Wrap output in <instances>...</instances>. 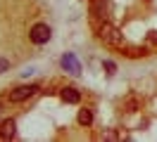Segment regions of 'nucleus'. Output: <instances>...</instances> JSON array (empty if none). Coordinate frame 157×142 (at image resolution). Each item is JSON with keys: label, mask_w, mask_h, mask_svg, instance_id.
<instances>
[{"label": "nucleus", "mask_w": 157, "mask_h": 142, "mask_svg": "<svg viewBox=\"0 0 157 142\" xmlns=\"http://www.w3.org/2000/svg\"><path fill=\"white\" fill-rule=\"evenodd\" d=\"M98 38L105 43V45H109V47H121V45H124L121 31H119L117 26H112L109 21H105V24L98 28Z\"/></svg>", "instance_id": "nucleus-1"}, {"label": "nucleus", "mask_w": 157, "mask_h": 142, "mask_svg": "<svg viewBox=\"0 0 157 142\" xmlns=\"http://www.w3.org/2000/svg\"><path fill=\"white\" fill-rule=\"evenodd\" d=\"M36 90H38V85L33 83H24V85H17V88H12L10 93H7V100L10 102H24V100H29V97H33L36 95Z\"/></svg>", "instance_id": "nucleus-2"}, {"label": "nucleus", "mask_w": 157, "mask_h": 142, "mask_svg": "<svg viewBox=\"0 0 157 142\" xmlns=\"http://www.w3.org/2000/svg\"><path fill=\"white\" fill-rule=\"evenodd\" d=\"M50 36H52V31H50V26L48 24H33L31 26V31H29V38H31V43H36V45H45L50 40Z\"/></svg>", "instance_id": "nucleus-3"}, {"label": "nucleus", "mask_w": 157, "mask_h": 142, "mask_svg": "<svg viewBox=\"0 0 157 142\" xmlns=\"http://www.w3.org/2000/svg\"><path fill=\"white\" fill-rule=\"evenodd\" d=\"M59 64H62V69H64L67 74H71V76H78V74H81V64H78V59H76L74 52H64L62 59H59Z\"/></svg>", "instance_id": "nucleus-4"}, {"label": "nucleus", "mask_w": 157, "mask_h": 142, "mask_svg": "<svg viewBox=\"0 0 157 142\" xmlns=\"http://www.w3.org/2000/svg\"><path fill=\"white\" fill-rule=\"evenodd\" d=\"M14 135H17V121L14 118L0 121V140H12Z\"/></svg>", "instance_id": "nucleus-5"}, {"label": "nucleus", "mask_w": 157, "mask_h": 142, "mask_svg": "<svg viewBox=\"0 0 157 142\" xmlns=\"http://www.w3.org/2000/svg\"><path fill=\"white\" fill-rule=\"evenodd\" d=\"M59 97H62V102H67V104H78L81 102V93H78L76 88H62V90H59Z\"/></svg>", "instance_id": "nucleus-6"}, {"label": "nucleus", "mask_w": 157, "mask_h": 142, "mask_svg": "<svg viewBox=\"0 0 157 142\" xmlns=\"http://www.w3.org/2000/svg\"><path fill=\"white\" fill-rule=\"evenodd\" d=\"M76 121H78V126H90V123H93V109H88V107L78 109Z\"/></svg>", "instance_id": "nucleus-7"}, {"label": "nucleus", "mask_w": 157, "mask_h": 142, "mask_svg": "<svg viewBox=\"0 0 157 142\" xmlns=\"http://www.w3.org/2000/svg\"><path fill=\"white\" fill-rule=\"evenodd\" d=\"M145 50H157V31H147L145 33Z\"/></svg>", "instance_id": "nucleus-8"}, {"label": "nucleus", "mask_w": 157, "mask_h": 142, "mask_svg": "<svg viewBox=\"0 0 157 142\" xmlns=\"http://www.w3.org/2000/svg\"><path fill=\"white\" fill-rule=\"evenodd\" d=\"M102 69H105V74H107V76L117 74V64H114L112 59H105V62H102Z\"/></svg>", "instance_id": "nucleus-9"}, {"label": "nucleus", "mask_w": 157, "mask_h": 142, "mask_svg": "<svg viewBox=\"0 0 157 142\" xmlns=\"http://www.w3.org/2000/svg\"><path fill=\"white\" fill-rule=\"evenodd\" d=\"M102 140H119V133L117 130H105L102 133Z\"/></svg>", "instance_id": "nucleus-10"}, {"label": "nucleus", "mask_w": 157, "mask_h": 142, "mask_svg": "<svg viewBox=\"0 0 157 142\" xmlns=\"http://www.w3.org/2000/svg\"><path fill=\"white\" fill-rule=\"evenodd\" d=\"M7 69H10V62H7L5 57H0V74H5Z\"/></svg>", "instance_id": "nucleus-11"}, {"label": "nucleus", "mask_w": 157, "mask_h": 142, "mask_svg": "<svg viewBox=\"0 0 157 142\" xmlns=\"http://www.w3.org/2000/svg\"><path fill=\"white\" fill-rule=\"evenodd\" d=\"M0 118H2V104H0Z\"/></svg>", "instance_id": "nucleus-12"}]
</instances>
